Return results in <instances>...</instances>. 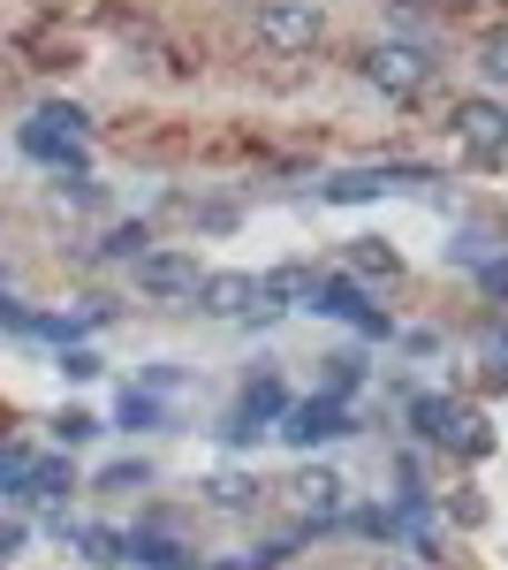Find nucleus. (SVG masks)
<instances>
[{
  "instance_id": "obj_2",
  "label": "nucleus",
  "mask_w": 508,
  "mask_h": 570,
  "mask_svg": "<svg viewBox=\"0 0 508 570\" xmlns=\"http://www.w3.org/2000/svg\"><path fill=\"white\" fill-rule=\"evenodd\" d=\"M258 39L273 46V53H311V46L327 39V23H319L311 0H266L258 8Z\"/></svg>"
},
{
  "instance_id": "obj_21",
  "label": "nucleus",
  "mask_w": 508,
  "mask_h": 570,
  "mask_svg": "<svg viewBox=\"0 0 508 570\" xmlns=\"http://www.w3.org/2000/svg\"><path fill=\"white\" fill-rule=\"evenodd\" d=\"M53 434H61V441H84V434H99V419H91V411H61V419H53Z\"/></svg>"
},
{
  "instance_id": "obj_3",
  "label": "nucleus",
  "mask_w": 508,
  "mask_h": 570,
  "mask_svg": "<svg viewBox=\"0 0 508 570\" xmlns=\"http://www.w3.org/2000/svg\"><path fill=\"white\" fill-rule=\"evenodd\" d=\"M198 282H206V266L190 259V252H145V259H137V289H145V297L182 305V297H198Z\"/></svg>"
},
{
  "instance_id": "obj_29",
  "label": "nucleus",
  "mask_w": 508,
  "mask_h": 570,
  "mask_svg": "<svg viewBox=\"0 0 508 570\" xmlns=\"http://www.w3.org/2000/svg\"><path fill=\"white\" fill-rule=\"evenodd\" d=\"M440 8H456V16H478V8H494V0H440Z\"/></svg>"
},
{
  "instance_id": "obj_25",
  "label": "nucleus",
  "mask_w": 508,
  "mask_h": 570,
  "mask_svg": "<svg viewBox=\"0 0 508 570\" xmlns=\"http://www.w3.org/2000/svg\"><path fill=\"white\" fill-rule=\"evenodd\" d=\"M478 69H486V77H501V85H508V31H501V39H486V61H478Z\"/></svg>"
},
{
  "instance_id": "obj_12",
  "label": "nucleus",
  "mask_w": 508,
  "mask_h": 570,
  "mask_svg": "<svg viewBox=\"0 0 508 570\" xmlns=\"http://www.w3.org/2000/svg\"><path fill=\"white\" fill-rule=\"evenodd\" d=\"M349 266H357V274H387V282H395V274H402V252H395L387 236H357V244H349Z\"/></svg>"
},
{
  "instance_id": "obj_14",
  "label": "nucleus",
  "mask_w": 508,
  "mask_h": 570,
  "mask_svg": "<svg viewBox=\"0 0 508 570\" xmlns=\"http://www.w3.org/2000/svg\"><path fill=\"white\" fill-rule=\"evenodd\" d=\"M23 480H31V487H16V494H31V502H39V510H53V502H61V494H69V464H31V472H23Z\"/></svg>"
},
{
  "instance_id": "obj_15",
  "label": "nucleus",
  "mask_w": 508,
  "mask_h": 570,
  "mask_svg": "<svg viewBox=\"0 0 508 570\" xmlns=\"http://www.w3.org/2000/svg\"><path fill=\"white\" fill-rule=\"evenodd\" d=\"M114 426H129V434H152V426H160V403H152L145 389H129L122 411H114Z\"/></svg>"
},
{
  "instance_id": "obj_24",
  "label": "nucleus",
  "mask_w": 508,
  "mask_h": 570,
  "mask_svg": "<svg viewBox=\"0 0 508 570\" xmlns=\"http://www.w3.org/2000/svg\"><path fill=\"white\" fill-rule=\"evenodd\" d=\"M61 373H69V381H99V357L91 351H61Z\"/></svg>"
},
{
  "instance_id": "obj_26",
  "label": "nucleus",
  "mask_w": 508,
  "mask_h": 570,
  "mask_svg": "<svg viewBox=\"0 0 508 570\" xmlns=\"http://www.w3.org/2000/svg\"><path fill=\"white\" fill-rule=\"evenodd\" d=\"M23 472H31V456L23 449H0V487H23Z\"/></svg>"
},
{
  "instance_id": "obj_18",
  "label": "nucleus",
  "mask_w": 508,
  "mask_h": 570,
  "mask_svg": "<svg viewBox=\"0 0 508 570\" xmlns=\"http://www.w3.org/2000/svg\"><path fill=\"white\" fill-rule=\"evenodd\" d=\"M380 183L387 176H335V183H327V198H335V206H357V198H380Z\"/></svg>"
},
{
  "instance_id": "obj_20",
  "label": "nucleus",
  "mask_w": 508,
  "mask_h": 570,
  "mask_svg": "<svg viewBox=\"0 0 508 570\" xmlns=\"http://www.w3.org/2000/svg\"><path fill=\"white\" fill-rule=\"evenodd\" d=\"M289 556H297V540H266L258 556H243V570H281Z\"/></svg>"
},
{
  "instance_id": "obj_17",
  "label": "nucleus",
  "mask_w": 508,
  "mask_h": 570,
  "mask_svg": "<svg viewBox=\"0 0 508 570\" xmlns=\"http://www.w3.org/2000/svg\"><path fill=\"white\" fill-rule=\"evenodd\" d=\"M129 556H137V563H152V570H182V548H175V540H152V532H137V540H129Z\"/></svg>"
},
{
  "instance_id": "obj_28",
  "label": "nucleus",
  "mask_w": 508,
  "mask_h": 570,
  "mask_svg": "<svg viewBox=\"0 0 508 570\" xmlns=\"http://www.w3.org/2000/svg\"><path fill=\"white\" fill-rule=\"evenodd\" d=\"M486 289H494V297H508V259H486Z\"/></svg>"
},
{
  "instance_id": "obj_16",
  "label": "nucleus",
  "mask_w": 508,
  "mask_h": 570,
  "mask_svg": "<svg viewBox=\"0 0 508 570\" xmlns=\"http://www.w3.org/2000/svg\"><path fill=\"white\" fill-rule=\"evenodd\" d=\"M69 540H77V556H84V563H114V556H122V540H114L107 525H77Z\"/></svg>"
},
{
  "instance_id": "obj_19",
  "label": "nucleus",
  "mask_w": 508,
  "mask_h": 570,
  "mask_svg": "<svg viewBox=\"0 0 508 570\" xmlns=\"http://www.w3.org/2000/svg\"><path fill=\"white\" fill-rule=\"evenodd\" d=\"M357 381H365V365H357V357H327V395H349Z\"/></svg>"
},
{
  "instance_id": "obj_27",
  "label": "nucleus",
  "mask_w": 508,
  "mask_h": 570,
  "mask_svg": "<svg viewBox=\"0 0 508 570\" xmlns=\"http://www.w3.org/2000/svg\"><path fill=\"white\" fill-rule=\"evenodd\" d=\"M99 487H114V494H122V487H145V464H114Z\"/></svg>"
},
{
  "instance_id": "obj_23",
  "label": "nucleus",
  "mask_w": 508,
  "mask_h": 570,
  "mask_svg": "<svg viewBox=\"0 0 508 570\" xmlns=\"http://www.w3.org/2000/svg\"><path fill=\"white\" fill-rule=\"evenodd\" d=\"M23 548H31V525H16V518H0V563H8V556H23Z\"/></svg>"
},
{
  "instance_id": "obj_7",
  "label": "nucleus",
  "mask_w": 508,
  "mask_h": 570,
  "mask_svg": "<svg viewBox=\"0 0 508 570\" xmlns=\"http://www.w3.org/2000/svg\"><path fill=\"white\" fill-rule=\"evenodd\" d=\"M16 145H23V153H31V160H53V168H69V176H77V168H84V137L77 130H61V122H23V130H16Z\"/></svg>"
},
{
  "instance_id": "obj_10",
  "label": "nucleus",
  "mask_w": 508,
  "mask_h": 570,
  "mask_svg": "<svg viewBox=\"0 0 508 570\" xmlns=\"http://www.w3.org/2000/svg\"><path fill=\"white\" fill-rule=\"evenodd\" d=\"M273 419H289V389L266 373V381H251V395H243V411H236V426H228V434L243 441V434H258V426H273Z\"/></svg>"
},
{
  "instance_id": "obj_9",
  "label": "nucleus",
  "mask_w": 508,
  "mask_h": 570,
  "mask_svg": "<svg viewBox=\"0 0 508 570\" xmlns=\"http://www.w3.org/2000/svg\"><path fill=\"white\" fill-rule=\"evenodd\" d=\"M289 502H297L303 525H327V518L341 510V480L335 472H297V480H289Z\"/></svg>"
},
{
  "instance_id": "obj_11",
  "label": "nucleus",
  "mask_w": 508,
  "mask_h": 570,
  "mask_svg": "<svg viewBox=\"0 0 508 570\" xmlns=\"http://www.w3.org/2000/svg\"><path fill=\"white\" fill-rule=\"evenodd\" d=\"M410 419H418L425 441H456V426H464V411H456L448 395H418V403H410Z\"/></svg>"
},
{
  "instance_id": "obj_8",
  "label": "nucleus",
  "mask_w": 508,
  "mask_h": 570,
  "mask_svg": "<svg viewBox=\"0 0 508 570\" xmlns=\"http://www.w3.org/2000/svg\"><path fill=\"white\" fill-rule=\"evenodd\" d=\"M303 297H311V312H327V320H357L365 335H387V320L365 305V297H357V282H341V274H335V282H311Z\"/></svg>"
},
{
  "instance_id": "obj_1",
  "label": "nucleus",
  "mask_w": 508,
  "mask_h": 570,
  "mask_svg": "<svg viewBox=\"0 0 508 570\" xmlns=\"http://www.w3.org/2000/svg\"><path fill=\"white\" fill-rule=\"evenodd\" d=\"M365 77H372L380 91H395V99H418V91L432 85V53L410 46V39H387V46L365 53Z\"/></svg>"
},
{
  "instance_id": "obj_5",
  "label": "nucleus",
  "mask_w": 508,
  "mask_h": 570,
  "mask_svg": "<svg viewBox=\"0 0 508 570\" xmlns=\"http://www.w3.org/2000/svg\"><path fill=\"white\" fill-rule=\"evenodd\" d=\"M281 434L297 441V449H319V441H341V434H357V426H349V411H341V395H311V403H289V419H281Z\"/></svg>"
},
{
  "instance_id": "obj_4",
  "label": "nucleus",
  "mask_w": 508,
  "mask_h": 570,
  "mask_svg": "<svg viewBox=\"0 0 508 570\" xmlns=\"http://www.w3.org/2000/svg\"><path fill=\"white\" fill-rule=\"evenodd\" d=\"M198 305L212 312V320H243V312H273V289L258 282V274H206L198 282Z\"/></svg>"
},
{
  "instance_id": "obj_13",
  "label": "nucleus",
  "mask_w": 508,
  "mask_h": 570,
  "mask_svg": "<svg viewBox=\"0 0 508 570\" xmlns=\"http://www.w3.org/2000/svg\"><path fill=\"white\" fill-rule=\"evenodd\" d=\"M206 502H212V510H251V502H258V480H251V472H212V480H206Z\"/></svg>"
},
{
  "instance_id": "obj_6",
  "label": "nucleus",
  "mask_w": 508,
  "mask_h": 570,
  "mask_svg": "<svg viewBox=\"0 0 508 570\" xmlns=\"http://www.w3.org/2000/svg\"><path fill=\"white\" fill-rule=\"evenodd\" d=\"M448 130L464 137L470 153H508V107L501 99H456Z\"/></svg>"
},
{
  "instance_id": "obj_22",
  "label": "nucleus",
  "mask_w": 508,
  "mask_h": 570,
  "mask_svg": "<svg viewBox=\"0 0 508 570\" xmlns=\"http://www.w3.org/2000/svg\"><path fill=\"white\" fill-rule=\"evenodd\" d=\"M145 244H152L145 228H114V244H107V252H114V259H145Z\"/></svg>"
}]
</instances>
